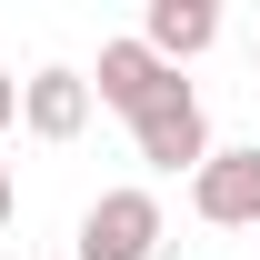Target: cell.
<instances>
[{"mask_svg": "<svg viewBox=\"0 0 260 260\" xmlns=\"http://www.w3.org/2000/svg\"><path fill=\"white\" fill-rule=\"evenodd\" d=\"M130 140H140L150 170H200V160H210V110H200V90L180 80V70L130 110Z\"/></svg>", "mask_w": 260, "mask_h": 260, "instance_id": "cell-1", "label": "cell"}, {"mask_svg": "<svg viewBox=\"0 0 260 260\" xmlns=\"http://www.w3.org/2000/svg\"><path fill=\"white\" fill-rule=\"evenodd\" d=\"M190 210H200L210 230H260V140L210 150V160L190 170Z\"/></svg>", "mask_w": 260, "mask_h": 260, "instance_id": "cell-3", "label": "cell"}, {"mask_svg": "<svg viewBox=\"0 0 260 260\" xmlns=\"http://www.w3.org/2000/svg\"><path fill=\"white\" fill-rule=\"evenodd\" d=\"M20 130L30 140H80L90 130V80L80 70H30L20 80Z\"/></svg>", "mask_w": 260, "mask_h": 260, "instance_id": "cell-4", "label": "cell"}, {"mask_svg": "<svg viewBox=\"0 0 260 260\" xmlns=\"http://www.w3.org/2000/svg\"><path fill=\"white\" fill-rule=\"evenodd\" d=\"M250 60H260V50H250Z\"/></svg>", "mask_w": 260, "mask_h": 260, "instance_id": "cell-9", "label": "cell"}, {"mask_svg": "<svg viewBox=\"0 0 260 260\" xmlns=\"http://www.w3.org/2000/svg\"><path fill=\"white\" fill-rule=\"evenodd\" d=\"M10 210H20V180H10V160H0V230H10Z\"/></svg>", "mask_w": 260, "mask_h": 260, "instance_id": "cell-8", "label": "cell"}, {"mask_svg": "<svg viewBox=\"0 0 260 260\" xmlns=\"http://www.w3.org/2000/svg\"><path fill=\"white\" fill-rule=\"evenodd\" d=\"M160 200L150 190H100L90 210H80V250L70 260H160Z\"/></svg>", "mask_w": 260, "mask_h": 260, "instance_id": "cell-2", "label": "cell"}, {"mask_svg": "<svg viewBox=\"0 0 260 260\" xmlns=\"http://www.w3.org/2000/svg\"><path fill=\"white\" fill-rule=\"evenodd\" d=\"M20 120V80H10V70H0V130Z\"/></svg>", "mask_w": 260, "mask_h": 260, "instance_id": "cell-7", "label": "cell"}, {"mask_svg": "<svg viewBox=\"0 0 260 260\" xmlns=\"http://www.w3.org/2000/svg\"><path fill=\"white\" fill-rule=\"evenodd\" d=\"M160 80H170V60L150 50V40H100V70H90V90L110 100L120 120H130V110H140L150 90H160Z\"/></svg>", "mask_w": 260, "mask_h": 260, "instance_id": "cell-5", "label": "cell"}, {"mask_svg": "<svg viewBox=\"0 0 260 260\" xmlns=\"http://www.w3.org/2000/svg\"><path fill=\"white\" fill-rule=\"evenodd\" d=\"M140 40H150V50H160V60L180 70V60H200V50L220 40V10H210V0H150Z\"/></svg>", "mask_w": 260, "mask_h": 260, "instance_id": "cell-6", "label": "cell"}]
</instances>
